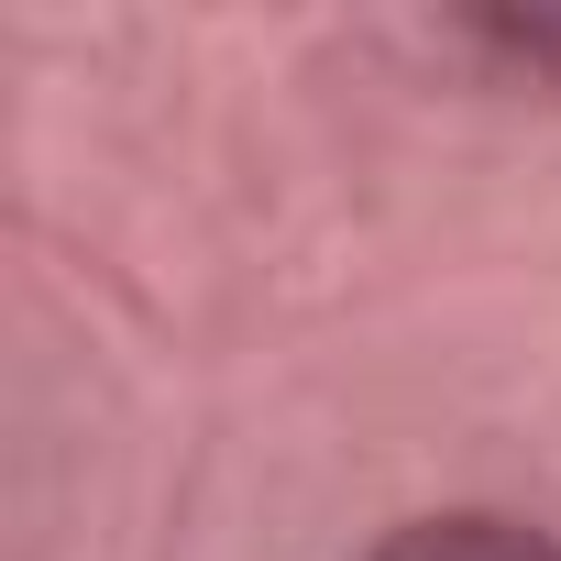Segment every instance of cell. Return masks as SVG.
Listing matches in <instances>:
<instances>
[{"label":"cell","mask_w":561,"mask_h":561,"mask_svg":"<svg viewBox=\"0 0 561 561\" xmlns=\"http://www.w3.org/2000/svg\"><path fill=\"white\" fill-rule=\"evenodd\" d=\"M364 561H561V550L539 528H517V517H419Z\"/></svg>","instance_id":"6da1fadb"}]
</instances>
